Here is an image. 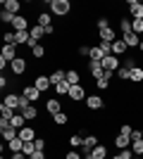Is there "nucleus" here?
<instances>
[{"label": "nucleus", "mask_w": 143, "mask_h": 159, "mask_svg": "<svg viewBox=\"0 0 143 159\" xmlns=\"http://www.w3.org/2000/svg\"><path fill=\"white\" fill-rule=\"evenodd\" d=\"M48 7H50L53 14L64 17V14H69V10H72V2H69V0H48Z\"/></svg>", "instance_id": "nucleus-1"}, {"label": "nucleus", "mask_w": 143, "mask_h": 159, "mask_svg": "<svg viewBox=\"0 0 143 159\" xmlns=\"http://www.w3.org/2000/svg\"><path fill=\"white\" fill-rule=\"evenodd\" d=\"M67 98L72 100V102H86L88 95H86V88H83L81 83H76V86L69 88V95H67Z\"/></svg>", "instance_id": "nucleus-2"}, {"label": "nucleus", "mask_w": 143, "mask_h": 159, "mask_svg": "<svg viewBox=\"0 0 143 159\" xmlns=\"http://www.w3.org/2000/svg\"><path fill=\"white\" fill-rule=\"evenodd\" d=\"M21 95L34 105V102H38V98H41V90L34 86V83H29V86H24V90H21Z\"/></svg>", "instance_id": "nucleus-3"}, {"label": "nucleus", "mask_w": 143, "mask_h": 159, "mask_svg": "<svg viewBox=\"0 0 143 159\" xmlns=\"http://www.w3.org/2000/svg\"><path fill=\"white\" fill-rule=\"evenodd\" d=\"M2 102H5L10 109H14V112H17V109L21 112V95H17V93H7Z\"/></svg>", "instance_id": "nucleus-4"}, {"label": "nucleus", "mask_w": 143, "mask_h": 159, "mask_svg": "<svg viewBox=\"0 0 143 159\" xmlns=\"http://www.w3.org/2000/svg\"><path fill=\"white\" fill-rule=\"evenodd\" d=\"M102 69H105V71H117V69H119V57H117V55H107V57H102Z\"/></svg>", "instance_id": "nucleus-5"}, {"label": "nucleus", "mask_w": 143, "mask_h": 159, "mask_svg": "<svg viewBox=\"0 0 143 159\" xmlns=\"http://www.w3.org/2000/svg\"><path fill=\"white\" fill-rule=\"evenodd\" d=\"M95 145H100V140L95 138L93 133H88V135H83V147H81V154H88V152L93 150Z\"/></svg>", "instance_id": "nucleus-6"}, {"label": "nucleus", "mask_w": 143, "mask_h": 159, "mask_svg": "<svg viewBox=\"0 0 143 159\" xmlns=\"http://www.w3.org/2000/svg\"><path fill=\"white\" fill-rule=\"evenodd\" d=\"M10 69H12L14 76H21V74L26 71V60H24V57H17L14 62H10Z\"/></svg>", "instance_id": "nucleus-7"}, {"label": "nucleus", "mask_w": 143, "mask_h": 159, "mask_svg": "<svg viewBox=\"0 0 143 159\" xmlns=\"http://www.w3.org/2000/svg\"><path fill=\"white\" fill-rule=\"evenodd\" d=\"M29 29H31V26H29V19H26V17H21V14H17L14 21H12V31L19 33V31H29Z\"/></svg>", "instance_id": "nucleus-8"}, {"label": "nucleus", "mask_w": 143, "mask_h": 159, "mask_svg": "<svg viewBox=\"0 0 143 159\" xmlns=\"http://www.w3.org/2000/svg\"><path fill=\"white\" fill-rule=\"evenodd\" d=\"M86 107H88V109H102V107H105V100L100 98V95H88V98H86Z\"/></svg>", "instance_id": "nucleus-9"}, {"label": "nucleus", "mask_w": 143, "mask_h": 159, "mask_svg": "<svg viewBox=\"0 0 143 159\" xmlns=\"http://www.w3.org/2000/svg\"><path fill=\"white\" fill-rule=\"evenodd\" d=\"M17 48L19 45H2V55H0V57L7 60V62H14L17 57H19V55H17Z\"/></svg>", "instance_id": "nucleus-10"}, {"label": "nucleus", "mask_w": 143, "mask_h": 159, "mask_svg": "<svg viewBox=\"0 0 143 159\" xmlns=\"http://www.w3.org/2000/svg\"><path fill=\"white\" fill-rule=\"evenodd\" d=\"M129 12L134 19H143V2L138 0H129Z\"/></svg>", "instance_id": "nucleus-11"}, {"label": "nucleus", "mask_w": 143, "mask_h": 159, "mask_svg": "<svg viewBox=\"0 0 143 159\" xmlns=\"http://www.w3.org/2000/svg\"><path fill=\"white\" fill-rule=\"evenodd\" d=\"M88 74L98 81V79H102V76H105V69H102L100 62H88Z\"/></svg>", "instance_id": "nucleus-12"}, {"label": "nucleus", "mask_w": 143, "mask_h": 159, "mask_svg": "<svg viewBox=\"0 0 143 159\" xmlns=\"http://www.w3.org/2000/svg\"><path fill=\"white\" fill-rule=\"evenodd\" d=\"M34 86L38 88L41 93H45V90L53 86V83H50V76H36V79H34Z\"/></svg>", "instance_id": "nucleus-13"}, {"label": "nucleus", "mask_w": 143, "mask_h": 159, "mask_svg": "<svg viewBox=\"0 0 143 159\" xmlns=\"http://www.w3.org/2000/svg\"><path fill=\"white\" fill-rule=\"evenodd\" d=\"M19 138L26 143V140H36L38 135H36V128L34 126H24V128H19Z\"/></svg>", "instance_id": "nucleus-14"}, {"label": "nucleus", "mask_w": 143, "mask_h": 159, "mask_svg": "<svg viewBox=\"0 0 143 159\" xmlns=\"http://www.w3.org/2000/svg\"><path fill=\"white\" fill-rule=\"evenodd\" d=\"M19 114H21V116H24L26 121H34L36 116H38V107H36V105H29V107H24Z\"/></svg>", "instance_id": "nucleus-15"}, {"label": "nucleus", "mask_w": 143, "mask_h": 159, "mask_svg": "<svg viewBox=\"0 0 143 159\" xmlns=\"http://www.w3.org/2000/svg\"><path fill=\"white\" fill-rule=\"evenodd\" d=\"M126 50H129V45L124 43V38H117L115 43H112V55H117V57H119V55H124Z\"/></svg>", "instance_id": "nucleus-16"}, {"label": "nucleus", "mask_w": 143, "mask_h": 159, "mask_svg": "<svg viewBox=\"0 0 143 159\" xmlns=\"http://www.w3.org/2000/svg\"><path fill=\"white\" fill-rule=\"evenodd\" d=\"M45 112L55 116L57 112H62V102H60V100H55V98H53V100H48V102H45Z\"/></svg>", "instance_id": "nucleus-17"}, {"label": "nucleus", "mask_w": 143, "mask_h": 159, "mask_svg": "<svg viewBox=\"0 0 143 159\" xmlns=\"http://www.w3.org/2000/svg\"><path fill=\"white\" fill-rule=\"evenodd\" d=\"M0 133H2V140H7V143H10V140H14V138H19V131H17L14 126L0 128Z\"/></svg>", "instance_id": "nucleus-18"}, {"label": "nucleus", "mask_w": 143, "mask_h": 159, "mask_svg": "<svg viewBox=\"0 0 143 159\" xmlns=\"http://www.w3.org/2000/svg\"><path fill=\"white\" fill-rule=\"evenodd\" d=\"M91 157L93 159H107V145H95L93 150H91Z\"/></svg>", "instance_id": "nucleus-19"}, {"label": "nucleus", "mask_w": 143, "mask_h": 159, "mask_svg": "<svg viewBox=\"0 0 143 159\" xmlns=\"http://www.w3.org/2000/svg\"><path fill=\"white\" fill-rule=\"evenodd\" d=\"M36 24L38 26H53V17H50V12H38V17H36Z\"/></svg>", "instance_id": "nucleus-20"}, {"label": "nucleus", "mask_w": 143, "mask_h": 159, "mask_svg": "<svg viewBox=\"0 0 143 159\" xmlns=\"http://www.w3.org/2000/svg\"><path fill=\"white\" fill-rule=\"evenodd\" d=\"M129 145H131V138H129V135L117 133V138H115V147H117V150H126Z\"/></svg>", "instance_id": "nucleus-21"}, {"label": "nucleus", "mask_w": 143, "mask_h": 159, "mask_svg": "<svg viewBox=\"0 0 143 159\" xmlns=\"http://www.w3.org/2000/svg\"><path fill=\"white\" fill-rule=\"evenodd\" d=\"M122 38H124V43H126L129 48H138V45H141V36H136L134 31L126 33V36H122Z\"/></svg>", "instance_id": "nucleus-22"}, {"label": "nucleus", "mask_w": 143, "mask_h": 159, "mask_svg": "<svg viewBox=\"0 0 143 159\" xmlns=\"http://www.w3.org/2000/svg\"><path fill=\"white\" fill-rule=\"evenodd\" d=\"M7 150H10V152H21V150H24V140L21 138H14V140H10V143H7Z\"/></svg>", "instance_id": "nucleus-23"}, {"label": "nucleus", "mask_w": 143, "mask_h": 159, "mask_svg": "<svg viewBox=\"0 0 143 159\" xmlns=\"http://www.w3.org/2000/svg\"><path fill=\"white\" fill-rule=\"evenodd\" d=\"M67 79V71H62V69H55L53 74H50V83L53 86H57V83H62V81Z\"/></svg>", "instance_id": "nucleus-24"}, {"label": "nucleus", "mask_w": 143, "mask_h": 159, "mask_svg": "<svg viewBox=\"0 0 143 159\" xmlns=\"http://www.w3.org/2000/svg\"><path fill=\"white\" fill-rule=\"evenodd\" d=\"M100 40H105V43H115V40H117L115 29L110 26V29H105V31H100Z\"/></svg>", "instance_id": "nucleus-25"}, {"label": "nucleus", "mask_w": 143, "mask_h": 159, "mask_svg": "<svg viewBox=\"0 0 143 159\" xmlns=\"http://www.w3.org/2000/svg\"><path fill=\"white\" fill-rule=\"evenodd\" d=\"M19 0H5V2H2V10H7V12H12V14H17L19 12Z\"/></svg>", "instance_id": "nucleus-26"}, {"label": "nucleus", "mask_w": 143, "mask_h": 159, "mask_svg": "<svg viewBox=\"0 0 143 159\" xmlns=\"http://www.w3.org/2000/svg\"><path fill=\"white\" fill-rule=\"evenodd\" d=\"M29 33H31V38H34L36 43H38V40H41L43 36H45V29H43V26H38V24H36V26H31V29H29Z\"/></svg>", "instance_id": "nucleus-27"}, {"label": "nucleus", "mask_w": 143, "mask_h": 159, "mask_svg": "<svg viewBox=\"0 0 143 159\" xmlns=\"http://www.w3.org/2000/svg\"><path fill=\"white\" fill-rule=\"evenodd\" d=\"M53 88H55V93H57V95H69V88H72V83L64 79L62 83H57V86H53Z\"/></svg>", "instance_id": "nucleus-28"}, {"label": "nucleus", "mask_w": 143, "mask_h": 159, "mask_svg": "<svg viewBox=\"0 0 143 159\" xmlns=\"http://www.w3.org/2000/svg\"><path fill=\"white\" fill-rule=\"evenodd\" d=\"M67 81L72 83V86H76V83H81V74L76 71V69H69L67 71Z\"/></svg>", "instance_id": "nucleus-29"}, {"label": "nucleus", "mask_w": 143, "mask_h": 159, "mask_svg": "<svg viewBox=\"0 0 143 159\" xmlns=\"http://www.w3.org/2000/svg\"><path fill=\"white\" fill-rule=\"evenodd\" d=\"M0 116H2L5 121H12V116H14V109H10V107H7L5 102H2V105H0Z\"/></svg>", "instance_id": "nucleus-30"}, {"label": "nucleus", "mask_w": 143, "mask_h": 159, "mask_svg": "<svg viewBox=\"0 0 143 159\" xmlns=\"http://www.w3.org/2000/svg\"><path fill=\"white\" fill-rule=\"evenodd\" d=\"M17 33V31H14ZM29 40H31V33L29 31H19L17 33V45H29Z\"/></svg>", "instance_id": "nucleus-31"}, {"label": "nucleus", "mask_w": 143, "mask_h": 159, "mask_svg": "<svg viewBox=\"0 0 143 159\" xmlns=\"http://www.w3.org/2000/svg\"><path fill=\"white\" fill-rule=\"evenodd\" d=\"M131 152L136 157H143V138L141 140H131Z\"/></svg>", "instance_id": "nucleus-32"}, {"label": "nucleus", "mask_w": 143, "mask_h": 159, "mask_svg": "<svg viewBox=\"0 0 143 159\" xmlns=\"http://www.w3.org/2000/svg\"><path fill=\"white\" fill-rule=\"evenodd\" d=\"M69 147H72V150H76V147H83V138L79 135V133H74V135L69 138Z\"/></svg>", "instance_id": "nucleus-33"}, {"label": "nucleus", "mask_w": 143, "mask_h": 159, "mask_svg": "<svg viewBox=\"0 0 143 159\" xmlns=\"http://www.w3.org/2000/svg\"><path fill=\"white\" fill-rule=\"evenodd\" d=\"M131 83H141V81H143V69H141V66H136V69H131Z\"/></svg>", "instance_id": "nucleus-34"}, {"label": "nucleus", "mask_w": 143, "mask_h": 159, "mask_svg": "<svg viewBox=\"0 0 143 159\" xmlns=\"http://www.w3.org/2000/svg\"><path fill=\"white\" fill-rule=\"evenodd\" d=\"M131 31L136 36H143V19H131Z\"/></svg>", "instance_id": "nucleus-35"}, {"label": "nucleus", "mask_w": 143, "mask_h": 159, "mask_svg": "<svg viewBox=\"0 0 143 159\" xmlns=\"http://www.w3.org/2000/svg\"><path fill=\"white\" fill-rule=\"evenodd\" d=\"M14 17H17V14H12V12H7V10H2V12H0V21H2V24H10V26H12V21H14Z\"/></svg>", "instance_id": "nucleus-36"}, {"label": "nucleus", "mask_w": 143, "mask_h": 159, "mask_svg": "<svg viewBox=\"0 0 143 159\" xmlns=\"http://www.w3.org/2000/svg\"><path fill=\"white\" fill-rule=\"evenodd\" d=\"M53 121L57 124V126H64V124L69 121V116H67V112H57V114L53 116Z\"/></svg>", "instance_id": "nucleus-37"}, {"label": "nucleus", "mask_w": 143, "mask_h": 159, "mask_svg": "<svg viewBox=\"0 0 143 159\" xmlns=\"http://www.w3.org/2000/svg\"><path fill=\"white\" fill-rule=\"evenodd\" d=\"M119 31H122V36L131 33V19H119Z\"/></svg>", "instance_id": "nucleus-38"}, {"label": "nucleus", "mask_w": 143, "mask_h": 159, "mask_svg": "<svg viewBox=\"0 0 143 159\" xmlns=\"http://www.w3.org/2000/svg\"><path fill=\"white\" fill-rule=\"evenodd\" d=\"M10 126H14L17 131H19V128H24V116H21V114H14L12 121H10Z\"/></svg>", "instance_id": "nucleus-39"}, {"label": "nucleus", "mask_w": 143, "mask_h": 159, "mask_svg": "<svg viewBox=\"0 0 143 159\" xmlns=\"http://www.w3.org/2000/svg\"><path fill=\"white\" fill-rule=\"evenodd\" d=\"M98 48H100L102 57H107V55H112V43H105V40H100V43H98Z\"/></svg>", "instance_id": "nucleus-40"}, {"label": "nucleus", "mask_w": 143, "mask_h": 159, "mask_svg": "<svg viewBox=\"0 0 143 159\" xmlns=\"http://www.w3.org/2000/svg\"><path fill=\"white\" fill-rule=\"evenodd\" d=\"M21 152L26 154V157H31V154L36 152V143H34V140H26V143H24V150H21Z\"/></svg>", "instance_id": "nucleus-41"}, {"label": "nucleus", "mask_w": 143, "mask_h": 159, "mask_svg": "<svg viewBox=\"0 0 143 159\" xmlns=\"http://www.w3.org/2000/svg\"><path fill=\"white\" fill-rule=\"evenodd\" d=\"M31 55H34L36 60H43V57H45V55H48V50H45V48H43V45H36L34 50H31Z\"/></svg>", "instance_id": "nucleus-42"}, {"label": "nucleus", "mask_w": 143, "mask_h": 159, "mask_svg": "<svg viewBox=\"0 0 143 159\" xmlns=\"http://www.w3.org/2000/svg\"><path fill=\"white\" fill-rule=\"evenodd\" d=\"M91 62H102V52H100V48H98V45L91 48Z\"/></svg>", "instance_id": "nucleus-43"}, {"label": "nucleus", "mask_w": 143, "mask_h": 159, "mask_svg": "<svg viewBox=\"0 0 143 159\" xmlns=\"http://www.w3.org/2000/svg\"><path fill=\"white\" fill-rule=\"evenodd\" d=\"M117 76H119L122 81H129V79H131V69H126V66H119V69H117Z\"/></svg>", "instance_id": "nucleus-44"}, {"label": "nucleus", "mask_w": 143, "mask_h": 159, "mask_svg": "<svg viewBox=\"0 0 143 159\" xmlns=\"http://www.w3.org/2000/svg\"><path fill=\"white\" fill-rule=\"evenodd\" d=\"M91 48L93 45H79L76 48V55H79V57H91Z\"/></svg>", "instance_id": "nucleus-45"}, {"label": "nucleus", "mask_w": 143, "mask_h": 159, "mask_svg": "<svg viewBox=\"0 0 143 159\" xmlns=\"http://www.w3.org/2000/svg\"><path fill=\"white\" fill-rule=\"evenodd\" d=\"M95 26H98V31H105V29H110V19H107V17H100Z\"/></svg>", "instance_id": "nucleus-46"}, {"label": "nucleus", "mask_w": 143, "mask_h": 159, "mask_svg": "<svg viewBox=\"0 0 143 159\" xmlns=\"http://www.w3.org/2000/svg\"><path fill=\"white\" fill-rule=\"evenodd\" d=\"M95 88H100V90H107V88H110V81L105 79V76H102V79H98V81H95Z\"/></svg>", "instance_id": "nucleus-47"}, {"label": "nucleus", "mask_w": 143, "mask_h": 159, "mask_svg": "<svg viewBox=\"0 0 143 159\" xmlns=\"http://www.w3.org/2000/svg\"><path fill=\"white\" fill-rule=\"evenodd\" d=\"M122 66H126V69H136L138 64H136V60H134V57H126V60H124V64H122Z\"/></svg>", "instance_id": "nucleus-48"}, {"label": "nucleus", "mask_w": 143, "mask_h": 159, "mask_svg": "<svg viewBox=\"0 0 143 159\" xmlns=\"http://www.w3.org/2000/svg\"><path fill=\"white\" fill-rule=\"evenodd\" d=\"M119 133H122V135H129V138H131V133H134V128H131L129 124H122V128H119Z\"/></svg>", "instance_id": "nucleus-49"}, {"label": "nucleus", "mask_w": 143, "mask_h": 159, "mask_svg": "<svg viewBox=\"0 0 143 159\" xmlns=\"http://www.w3.org/2000/svg\"><path fill=\"white\" fill-rule=\"evenodd\" d=\"M64 159H81V154L76 152V150H69V152L64 154Z\"/></svg>", "instance_id": "nucleus-50"}, {"label": "nucleus", "mask_w": 143, "mask_h": 159, "mask_svg": "<svg viewBox=\"0 0 143 159\" xmlns=\"http://www.w3.org/2000/svg\"><path fill=\"white\" fill-rule=\"evenodd\" d=\"M29 159H48V157H45V152H43V150H36V152L31 154Z\"/></svg>", "instance_id": "nucleus-51"}, {"label": "nucleus", "mask_w": 143, "mask_h": 159, "mask_svg": "<svg viewBox=\"0 0 143 159\" xmlns=\"http://www.w3.org/2000/svg\"><path fill=\"white\" fill-rule=\"evenodd\" d=\"M34 143H36V150H43V152H45V140L43 138H36Z\"/></svg>", "instance_id": "nucleus-52"}, {"label": "nucleus", "mask_w": 143, "mask_h": 159, "mask_svg": "<svg viewBox=\"0 0 143 159\" xmlns=\"http://www.w3.org/2000/svg\"><path fill=\"white\" fill-rule=\"evenodd\" d=\"M5 86H10V81H7V76H5V74H2V76H0V88L5 90Z\"/></svg>", "instance_id": "nucleus-53"}, {"label": "nucleus", "mask_w": 143, "mask_h": 159, "mask_svg": "<svg viewBox=\"0 0 143 159\" xmlns=\"http://www.w3.org/2000/svg\"><path fill=\"white\" fill-rule=\"evenodd\" d=\"M55 33V26H45V36H53Z\"/></svg>", "instance_id": "nucleus-54"}, {"label": "nucleus", "mask_w": 143, "mask_h": 159, "mask_svg": "<svg viewBox=\"0 0 143 159\" xmlns=\"http://www.w3.org/2000/svg\"><path fill=\"white\" fill-rule=\"evenodd\" d=\"M138 50H141V52H143V38H141V45H138Z\"/></svg>", "instance_id": "nucleus-55"}, {"label": "nucleus", "mask_w": 143, "mask_h": 159, "mask_svg": "<svg viewBox=\"0 0 143 159\" xmlns=\"http://www.w3.org/2000/svg\"><path fill=\"white\" fill-rule=\"evenodd\" d=\"M112 159H122V157H119V154H117V157H112Z\"/></svg>", "instance_id": "nucleus-56"}, {"label": "nucleus", "mask_w": 143, "mask_h": 159, "mask_svg": "<svg viewBox=\"0 0 143 159\" xmlns=\"http://www.w3.org/2000/svg\"><path fill=\"white\" fill-rule=\"evenodd\" d=\"M134 159H143V157H134Z\"/></svg>", "instance_id": "nucleus-57"}, {"label": "nucleus", "mask_w": 143, "mask_h": 159, "mask_svg": "<svg viewBox=\"0 0 143 159\" xmlns=\"http://www.w3.org/2000/svg\"><path fill=\"white\" fill-rule=\"evenodd\" d=\"M141 38H143V36H141Z\"/></svg>", "instance_id": "nucleus-58"}]
</instances>
